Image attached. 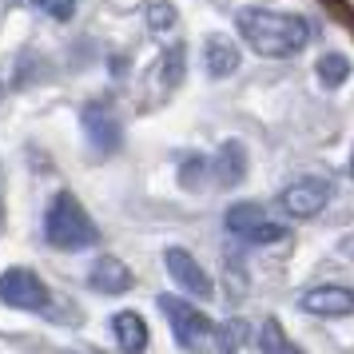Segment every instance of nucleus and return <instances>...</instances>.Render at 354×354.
Returning <instances> with one entry per match:
<instances>
[{"instance_id":"1","label":"nucleus","mask_w":354,"mask_h":354,"mask_svg":"<svg viewBox=\"0 0 354 354\" xmlns=\"http://www.w3.org/2000/svg\"><path fill=\"white\" fill-rule=\"evenodd\" d=\"M239 36L271 60H287L295 52L306 48L310 24L295 12H271V8H243L239 12Z\"/></svg>"},{"instance_id":"2","label":"nucleus","mask_w":354,"mask_h":354,"mask_svg":"<svg viewBox=\"0 0 354 354\" xmlns=\"http://www.w3.org/2000/svg\"><path fill=\"white\" fill-rule=\"evenodd\" d=\"M44 235H48V243L60 247V251H84V247H92V243L100 239L92 215L84 211V203L72 192H60L56 199H52Z\"/></svg>"},{"instance_id":"3","label":"nucleus","mask_w":354,"mask_h":354,"mask_svg":"<svg viewBox=\"0 0 354 354\" xmlns=\"http://www.w3.org/2000/svg\"><path fill=\"white\" fill-rule=\"evenodd\" d=\"M160 310L171 319V335L183 351H203L215 342V322L199 310V306L183 303L176 295H160Z\"/></svg>"},{"instance_id":"4","label":"nucleus","mask_w":354,"mask_h":354,"mask_svg":"<svg viewBox=\"0 0 354 354\" xmlns=\"http://www.w3.org/2000/svg\"><path fill=\"white\" fill-rule=\"evenodd\" d=\"M227 227L247 243H263V247H271V243H283L287 239V227L271 219L263 207L255 203H235V207L227 211Z\"/></svg>"},{"instance_id":"5","label":"nucleus","mask_w":354,"mask_h":354,"mask_svg":"<svg viewBox=\"0 0 354 354\" xmlns=\"http://www.w3.org/2000/svg\"><path fill=\"white\" fill-rule=\"evenodd\" d=\"M0 303L17 306V310H44L48 306V287L36 271L12 267V271L0 274Z\"/></svg>"},{"instance_id":"6","label":"nucleus","mask_w":354,"mask_h":354,"mask_svg":"<svg viewBox=\"0 0 354 354\" xmlns=\"http://www.w3.org/2000/svg\"><path fill=\"white\" fill-rule=\"evenodd\" d=\"M326 199H330V183L326 179H315V176H303V179H295V183L283 187L279 207L287 211L290 219H315L326 207Z\"/></svg>"},{"instance_id":"7","label":"nucleus","mask_w":354,"mask_h":354,"mask_svg":"<svg viewBox=\"0 0 354 354\" xmlns=\"http://www.w3.org/2000/svg\"><path fill=\"white\" fill-rule=\"evenodd\" d=\"M163 267H167V274H171L179 287L187 290V295H195V299H211V295H215L207 271H203V267H199V263H195V259L183 251V247H167Z\"/></svg>"},{"instance_id":"8","label":"nucleus","mask_w":354,"mask_h":354,"mask_svg":"<svg viewBox=\"0 0 354 354\" xmlns=\"http://www.w3.org/2000/svg\"><path fill=\"white\" fill-rule=\"evenodd\" d=\"M84 131H88V140H92V147L96 151H115V147L124 144V128H120V120H115V112L108 108V104H88L84 108Z\"/></svg>"},{"instance_id":"9","label":"nucleus","mask_w":354,"mask_h":354,"mask_svg":"<svg viewBox=\"0 0 354 354\" xmlns=\"http://www.w3.org/2000/svg\"><path fill=\"white\" fill-rule=\"evenodd\" d=\"M306 315H322V319H342L354 315V290L351 287H315L299 299Z\"/></svg>"},{"instance_id":"10","label":"nucleus","mask_w":354,"mask_h":354,"mask_svg":"<svg viewBox=\"0 0 354 354\" xmlns=\"http://www.w3.org/2000/svg\"><path fill=\"white\" fill-rule=\"evenodd\" d=\"M88 283H92L100 295H124V290H131L136 274L128 271V263H120L115 255H104V259H96V263H92Z\"/></svg>"},{"instance_id":"11","label":"nucleus","mask_w":354,"mask_h":354,"mask_svg":"<svg viewBox=\"0 0 354 354\" xmlns=\"http://www.w3.org/2000/svg\"><path fill=\"white\" fill-rule=\"evenodd\" d=\"M203 68H207L215 80H227V76L239 68V48H235V40H227L223 32L207 36V44H203Z\"/></svg>"},{"instance_id":"12","label":"nucleus","mask_w":354,"mask_h":354,"mask_svg":"<svg viewBox=\"0 0 354 354\" xmlns=\"http://www.w3.org/2000/svg\"><path fill=\"white\" fill-rule=\"evenodd\" d=\"M112 335L124 354H144L147 351V322L136 310H120L112 319Z\"/></svg>"},{"instance_id":"13","label":"nucleus","mask_w":354,"mask_h":354,"mask_svg":"<svg viewBox=\"0 0 354 354\" xmlns=\"http://www.w3.org/2000/svg\"><path fill=\"white\" fill-rule=\"evenodd\" d=\"M243 176H247V151H243V144L227 140L219 147V160H215V179L223 187H235V183H243Z\"/></svg>"},{"instance_id":"14","label":"nucleus","mask_w":354,"mask_h":354,"mask_svg":"<svg viewBox=\"0 0 354 354\" xmlns=\"http://www.w3.org/2000/svg\"><path fill=\"white\" fill-rule=\"evenodd\" d=\"M259 346H263V354H303L287 338V330H283V322H279V319L263 322V330H259Z\"/></svg>"},{"instance_id":"15","label":"nucleus","mask_w":354,"mask_h":354,"mask_svg":"<svg viewBox=\"0 0 354 354\" xmlns=\"http://www.w3.org/2000/svg\"><path fill=\"white\" fill-rule=\"evenodd\" d=\"M346 76H351V60H346V56L326 52V56L319 60V80L326 84V88H342V84H346Z\"/></svg>"},{"instance_id":"16","label":"nucleus","mask_w":354,"mask_h":354,"mask_svg":"<svg viewBox=\"0 0 354 354\" xmlns=\"http://www.w3.org/2000/svg\"><path fill=\"white\" fill-rule=\"evenodd\" d=\"M215 338L223 342L227 351H235V346H243V342H247V322H243V319L223 322V326H215Z\"/></svg>"},{"instance_id":"17","label":"nucleus","mask_w":354,"mask_h":354,"mask_svg":"<svg viewBox=\"0 0 354 354\" xmlns=\"http://www.w3.org/2000/svg\"><path fill=\"white\" fill-rule=\"evenodd\" d=\"M319 4L338 20V24H342V28H346V32L354 36V4H351V0H319Z\"/></svg>"},{"instance_id":"18","label":"nucleus","mask_w":354,"mask_h":354,"mask_svg":"<svg viewBox=\"0 0 354 354\" xmlns=\"http://www.w3.org/2000/svg\"><path fill=\"white\" fill-rule=\"evenodd\" d=\"M40 12H48L52 20H68L72 17V8H76V0H32Z\"/></svg>"},{"instance_id":"19","label":"nucleus","mask_w":354,"mask_h":354,"mask_svg":"<svg viewBox=\"0 0 354 354\" xmlns=\"http://www.w3.org/2000/svg\"><path fill=\"white\" fill-rule=\"evenodd\" d=\"M147 20H151V28H171L176 24V8L171 4H151Z\"/></svg>"},{"instance_id":"20","label":"nucleus","mask_w":354,"mask_h":354,"mask_svg":"<svg viewBox=\"0 0 354 354\" xmlns=\"http://www.w3.org/2000/svg\"><path fill=\"white\" fill-rule=\"evenodd\" d=\"M0 219H4V203H0Z\"/></svg>"}]
</instances>
